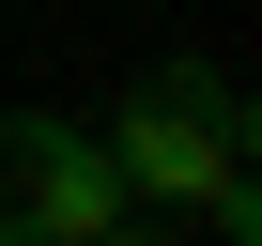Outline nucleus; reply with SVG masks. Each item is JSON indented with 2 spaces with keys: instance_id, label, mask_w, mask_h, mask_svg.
<instances>
[{
  "instance_id": "f03ea898",
  "label": "nucleus",
  "mask_w": 262,
  "mask_h": 246,
  "mask_svg": "<svg viewBox=\"0 0 262 246\" xmlns=\"http://www.w3.org/2000/svg\"><path fill=\"white\" fill-rule=\"evenodd\" d=\"M108 215H139L123 200V154H108V123H0V246H93Z\"/></svg>"
},
{
  "instance_id": "7ed1b4c3",
  "label": "nucleus",
  "mask_w": 262,
  "mask_h": 246,
  "mask_svg": "<svg viewBox=\"0 0 262 246\" xmlns=\"http://www.w3.org/2000/svg\"><path fill=\"white\" fill-rule=\"evenodd\" d=\"M93 246H185V231H139V215H108V231H93Z\"/></svg>"
},
{
  "instance_id": "f257e3e1",
  "label": "nucleus",
  "mask_w": 262,
  "mask_h": 246,
  "mask_svg": "<svg viewBox=\"0 0 262 246\" xmlns=\"http://www.w3.org/2000/svg\"><path fill=\"white\" fill-rule=\"evenodd\" d=\"M108 154H123V200H155V215H201V200L247 169V92H231L216 62H155L139 92H123Z\"/></svg>"
}]
</instances>
